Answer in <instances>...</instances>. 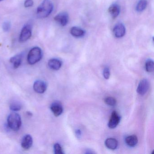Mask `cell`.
<instances>
[{
    "mask_svg": "<svg viewBox=\"0 0 154 154\" xmlns=\"http://www.w3.org/2000/svg\"><path fill=\"white\" fill-rule=\"evenodd\" d=\"M43 57L42 51L40 48L35 47L33 48L29 52L27 61L30 65H34L38 63Z\"/></svg>",
    "mask_w": 154,
    "mask_h": 154,
    "instance_id": "cell-2",
    "label": "cell"
},
{
    "mask_svg": "<svg viewBox=\"0 0 154 154\" xmlns=\"http://www.w3.org/2000/svg\"><path fill=\"white\" fill-rule=\"evenodd\" d=\"M53 10L54 5L51 0H44L37 8V16L39 19L46 18L52 13Z\"/></svg>",
    "mask_w": 154,
    "mask_h": 154,
    "instance_id": "cell-1",
    "label": "cell"
},
{
    "mask_svg": "<svg viewBox=\"0 0 154 154\" xmlns=\"http://www.w3.org/2000/svg\"><path fill=\"white\" fill-rule=\"evenodd\" d=\"M113 33L115 37L117 38L123 37L126 34L125 26L122 23L117 24L113 28Z\"/></svg>",
    "mask_w": 154,
    "mask_h": 154,
    "instance_id": "cell-7",
    "label": "cell"
},
{
    "mask_svg": "<svg viewBox=\"0 0 154 154\" xmlns=\"http://www.w3.org/2000/svg\"><path fill=\"white\" fill-rule=\"evenodd\" d=\"M51 111L56 117L60 116L63 112V108L62 104L58 101L54 102L50 107Z\"/></svg>",
    "mask_w": 154,
    "mask_h": 154,
    "instance_id": "cell-10",
    "label": "cell"
},
{
    "mask_svg": "<svg viewBox=\"0 0 154 154\" xmlns=\"http://www.w3.org/2000/svg\"><path fill=\"white\" fill-rule=\"evenodd\" d=\"M54 19L60 26H65L68 24L69 16L66 12H61L57 15L54 18Z\"/></svg>",
    "mask_w": 154,
    "mask_h": 154,
    "instance_id": "cell-5",
    "label": "cell"
},
{
    "mask_svg": "<svg viewBox=\"0 0 154 154\" xmlns=\"http://www.w3.org/2000/svg\"><path fill=\"white\" fill-rule=\"evenodd\" d=\"M145 68L148 72H153L154 69V63L153 60L148 59L146 61L145 63Z\"/></svg>",
    "mask_w": 154,
    "mask_h": 154,
    "instance_id": "cell-19",
    "label": "cell"
},
{
    "mask_svg": "<svg viewBox=\"0 0 154 154\" xmlns=\"http://www.w3.org/2000/svg\"><path fill=\"white\" fill-rule=\"evenodd\" d=\"M149 84L148 81L144 79L140 81L137 88V92L140 95H144L146 93L149 89Z\"/></svg>",
    "mask_w": 154,
    "mask_h": 154,
    "instance_id": "cell-6",
    "label": "cell"
},
{
    "mask_svg": "<svg viewBox=\"0 0 154 154\" xmlns=\"http://www.w3.org/2000/svg\"><path fill=\"white\" fill-rule=\"evenodd\" d=\"M104 102L107 105L110 106H114L117 103V100L115 98L112 97H108L104 100Z\"/></svg>",
    "mask_w": 154,
    "mask_h": 154,
    "instance_id": "cell-21",
    "label": "cell"
},
{
    "mask_svg": "<svg viewBox=\"0 0 154 154\" xmlns=\"http://www.w3.org/2000/svg\"><path fill=\"white\" fill-rule=\"evenodd\" d=\"M34 5L33 0H25L24 2V7L26 8H30Z\"/></svg>",
    "mask_w": 154,
    "mask_h": 154,
    "instance_id": "cell-25",
    "label": "cell"
},
{
    "mask_svg": "<svg viewBox=\"0 0 154 154\" xmlns=\"http://www.w3.org/2000/svg\"><path fill=\"white\" fill-rule=\"evenodd\" d=\"M70 33L73 36L76 38H80L84 36L85 35V31L78 27H72L70 30Z\"/></svg>",
    "mask_w": 154,
    "mask_h": 154,
    "instance_id": "cell-15",
    "label": "cell"
},
{
    "mask_svg": "<svg viewBox=\"0 0 154 154\" xmlns=\"http://www.w3.org/2000/svg\"><path fill=\"white\" fill-rule=\"evenodd\" d=\"M120 121V117L116 111L112 112L108 123V126L111 129L114 128L118 126Z\"/></svg>",
    "mask_w": 154,
    "mask_h": 154,
    "instance_id": "cell-9",
    "label": "cell"
},
{
    "mask_svg": "<svg viewBox=\"0 0 154 154\" xmlns=\"http://www.w3.org/2000/svg\"><path fill=\"white\" fill-rule=\"evenodd\" d=\"M10 108L13 111H18L21 109V105L18 102L14 101L11 103Z\"/></svg>",
    "mask_w": 154,
    "mask_h": 154,
    "instance_id": "cell-20",
    "label": "cell"
},
{
    "mask_svg": "<svg viewBox=\"0 0 154 154\" xmlns=\"http://www.w3.org/2000/svg\"><path fill=\"white\" fill-rule=\"evenodd\" d=\"M2 1H3V0H0V2Z\"/></svg>",
    "mask_w": 154,
    "mask_h": 154,
    "instance_id": "cell-28",
    "label": "cell"
},
{
    "mask_svg": "<svg viewBox=\"0 0 154 154\" xmlns=\"http://www.w3.org/2000/svg\"><path fill=\"white\" fill-rule=\"evenodd\" d=\"M21 123V117L17 113L12 112L8 117V125L14 131H17L20 129Z\"/></svg>",
    "mask_w": 154,
    "mask_h": 154,
    "instance_id": "cell-3",
    "label": "cell"
},
{
    "mask_svg": "<svg viewBox=\"0 0 154 154\" xmlns=\"http://www.w3.org/2000/svg\"><path fill=\"white\" fill-rule=\"evenodd\" d=\"M125 142L130 146H134L138 142V139L136 135L128 136L125 139Z\"/></svg>",
    "mask_w": 154,
    "mask_h": 154,
    "instance_id": "cell-17",
    "label": "cell"
},
{
    "mask_svg": "<svg viewBox=\"0 0 154 154\" xmlns=\"http://www.w3.org/2000/svg\"><path fill=\"white\" fill-rule=\"evenodd\" d=\"M32 26L31 24H27L22 29L19 36V42L25 43L29 40L32 35Z\"/></svg>",
    "mask_w": 154,
    "mask_h": 154,
    "instance_id": "cell-4",
    "label": "cell"
},
{
    "mask_svg": "<svg viewBox=\"0 0 154 154\" xmlns=\"http://www.w3.org/2000/svg\"><path fill=\"white\" fill-rule=\"evenodd\" d=\"M23 56V54H20L11 58L10 62L13 64L14 68L17 69L20 66L22 63Z\"/></svg>",
    "mask_w": 154,
    "mask_h": 154,
    "instance_id": "cell-12",
    "label": "cell"
},
{
    "mask_svg": "<svg viewBox=\"0 0 154 154\" xmlns=\"http://www.w3.org/2000/svg\"><path fill=\"white\" fill-rule=\"evenodd\" d=\"M28 114L29 115H31L32 116V114L31 113H30V112H27Z\"/></svg>",
    "mask_w": 154,
    "mask_h": 154,
    "instance_id": "cell-27",
    "label": "cell"
},
{
    "mask_svg": "<svg viewBox=\"0 0 154 154\" xmlns=\"http://www.w3.org/2000/svg\"><path fill=\"white\" fill-rule=\"evenodd\" d=\"M76 135H77V136H81V131H80V130H78L76 131Z\"/></svg>",
    "mask_w": 154,
    "mask_h": 154,
    "instance_id": "cell-26",
    "label": "cell"
},
{
    "mask_svg": "<svg viewBox=\"0 0 154 154\" xmlns=\"http://www.w3.org/2000/svg\"><path fill=\"white\" fill-rule=\"evenodd\" d=\"M109 13L113 18H116L119 15L120 8L119 6L117 4H112L108 9Z\"/></svg>",
    "mask_w": 154,
    "mask_h": 154,
    "instance_id": "cell-13",
    "label": "cell"
},
{
    "mask_svg": "<svg viewBox=\"0 0 154 154\" xmlns=\"http://www.w3.org/2000/svg\"><path fill=\"white\" fill-rule=\"evenodd\" d=\"M105 145L109 149H115L118 147V142L116 139L109 138L105 140Z\"/></svg>",
    "mask_w": 154,
    "mask_h": 154,
    "instance_id": "cell-16",
    "label": "cell"
},
{
    "mask_svg": "<svg viewBox=\"0 0 154 154\" xmlns=\"http://www.w3.org/2000/svg\"><path fill=\"white\" fill-rule=\"evenodd\" d=\"M48 66L51 69L54 70H58L62 66V62L59 59L53 58L49 60Z\"/></svg>",
    "mask_w": 154,
    "mask_h": 154,
    "instance_id": "cell-14",
    "label": "cell"
},
{
    "mask_svg": "<svg viewBox=\"0 0 154 154\" xmlns=\"http://www.w3.org/2000/svg\"><path fill=\"white\" fill-rule=\"evenodd\" d=\"M103 75L104 78L106 80H108L109 78L110 75V70L108 67H105L103 69Z\"/></svg>",
    "mask_w": 154,
    "mask_h": 154,
    "instance_id": "cell-24",
    "label": "cell"
},
{
    "mask_svg": "<svg viewBox=\"0 0 154 154\" xmlns=\"http://www.w3.org/2000/svg\"><path fill=\"white\" fill-rule=\"evenodd\" d=\"M2 29L4 32H8L11 27V22L8 21H5L2 24Z\"/></svg>",
    "mask_w": 154,
    "mask_h": 154,
    "instance_id": "cell-23",
    "label": "cell"
},
{
    "mask_svg": "<svg viewBox=\"0 0 154 154\" xmlns=\"http://www.w3.org/2000/svg\"><path fill=\"white\" fill-rule=\"evenodd\" d=\"M147 5V0H139L136 6V11L138 12H142L146 8Z\"/></svg>",
    "mask_w": 154,
    "mask_h": 154,
    "instance_id": "cell-18",
    "label": "cell"
},
{
    "mask_svg": "<svg viewBox=\"0 0 154 154\" xmlns=\"http://www.w3.org/2000/svg\"><path fill=\"white\" fill-rule=\"evenodd\" d=\"M33 142V138L31 135H26L22 139L21 144V147L26 150L29 149L32 146Z\"/></svg>",
    "mask_w": 154,
    "mask_h": 154,
    "instance_id": "cell-11",
    "label": "cell"
},
{
    "mask_svg": "<svg viewBox=\"0 0 154 154\" xmlns=\"http://www.w3.org/2000/svg\"><path fill=\"white\" fill-rule=\"evenodd\" d=\"M47 85L42 80H37L34 83L33 88L34 91L38 94H43L46 91Z\"/></svg>",
    "mask_w": 154,
    "mask_h": 154,
    "instance_id": "cell-8",
    "label": "cell"
},
{
    "mask_svg": "<svg viewBox=\"0 0 154 154\" xmlns=\"http://www.w3.org/2000/svg\"><path fill=\"white\" fill-rule=\"evenodd\" d=\"M54 153L56 154H63V149L61 145L58 143H56L54 146Z\"/></svg>",
    "mask_w": 154,
    "mask_h": 154,
    "instance_id": "cell-22",
    "label": "cell"
}]
</instances>
